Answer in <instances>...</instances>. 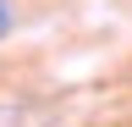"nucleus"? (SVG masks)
Listing matches in <instances>:
<instances>
[{"label": "nucleus", "instance_id": "nucleus-1", "mask_svg": "<svg viewBox=\"0 0 132 127\" xmlns=\"http://www.w3.org/2000/svg\"><path fill=\"white\" fill-rule=\"evenodd\" d=\"M11 33V0H0V39Z\"/></svg>", "mask_w": 132, "mask_h": 127}]
</instances>
